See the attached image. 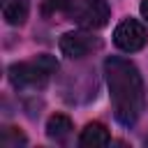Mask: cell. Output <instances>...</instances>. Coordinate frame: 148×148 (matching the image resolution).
Returning a JSON list of instances; mask_svg holds the SVG:
<instances>
[{
  "label": "cell",
  "instance_id": "7a4b0ae2",
  "mask_svg": "<svg viewBox=\"0 0 148 148\" xmlns=\"http://www.w3.org/2000/svg\"><path fill=\"white\" fill-rule=\"evenodd\" d=\"M56 69H58L56 58L42 53L32 60L9 65V81L14 88H42Z\"/></svg>",
  "mask_w": 148,
  "mask_h": 148
},
{
  "label": "cell",
  "instance_id": "8992f818",
  "mask_svg": "<svg viewBox=\"0 0 148 148\" xmlns=\"http://www.w3.org/2000/svg\"><path fill=\"white\" fill-rule=\"evenodd\" d=\"M79 143H81L83 148H104V146L111 143V134H109V130H106L102 123H88V125L81 130Z\"/></svg>",
  "mask_w": 148,
  "mask_h": 148
},
{
  "label": "cell",
  "instance_id": "3957f363",
  "mask_svg": "<svg viewBox=\"0 0 148 148\" xmlns=\"http://www.w3.org/2000/svg\"><path fill=\"white\" fill-rule=\"evenodd\" d=\"M69 21L86 30H99L111 18V7L106 0H72L67 9Z\"/></svg>",
  "mask_w": 148,
  "mask_h": 148
},
{
  "label": "cell",
  "instance_id": "ba28073f",
  "mask_svg": "<svg viewBox=\"0 0 148 148\" xmlns=\"http://www.w3.org/2000/svg\"><path fill=\"white\" fill-rule=\"evenodd\" d=\"M2 16L9 25H23L28 18V2L25 0H2Z\"/></svg>",
  "mask_w": 148,
  "mask_h": 148
},
{
  "label": "cell",
  "instance_id": "6da1fadb",
  "mask_svg": "<svg viewBox=\"0 0 148 148\" xmlns=\"http://www.w3.org/2000/svg\"><path fill=\"white\" fill-rule=\"evenodd\" d=\"M104 74L116 120L125 127L134 125L146 109V88L139 67L127 58L111 56L104 60Z\"/></svg>",
  "mask_w": 148,
  "mask_h": 148
},
{
  "label": "cell",
  "instance_id": "277c9868",
  "mask_svg": "<svg viewBox=\"0 0 148 148\" xmlns=\"http://www.w3.org/2000/svg\"><path fill=\"white\" fill-rule=\"evenodd\" d=\"M146 42H148V30L136 18H125L113 30V44L125 53H134V51L143 49Z\"/></svg>",
  "mask_w": 148,
  "mask_h": 148
},
{
  "label": "cell",
  "instance_id": "5b68a950",
  "mask_svg": "<svg viewBox=\"0 0 148 148\" xmlns=\"http://www.w3.org/2000/svg\"><path fill=\"white\" fill-rule=\"evenodd\" d=\"M99 39L92 32H65L60 37V51L67 58H86L88 53L99 49Z\"/></svg>",
  "mask_w": 148,
  "mask_h": 148
},
{
  "label": "cell",
  "instance_id": "30bf717a",
  "mask_svg": "<svg viewBox=\"0 0 148 148\" xmlns=\"http://www.w3.org/2000/svg\"><path fill=\"white\" fill-rule=\"evenodd\" d=\"M0 143H2V148H14V146H18V143H25V136H23L18 130L7 127V130H2V139H0Z\"/></svg>",
  "mask_w": 148,
  "mask_h": 148
},
{
  "label": "cell",
  "instance_id": "8fae6325",
  "mask_svg": "<svg viewBox=\"0 0 148 148\" xmlns=\"http://www.w3.org/2000/svg\"><path fill=\"white\" fill-rule=\"evenodd\" d=\"M139 12H141V16L148 21V0H141V5H139Z\"/></svg>",
  "mask_w": 148,
  "mask_h": 148
},
{
  "label": "cell",
  "instance_id": "9c48e42d",
  "mask_svg": "<svg viewBox=\"0 0 148 148\" xmlns=\"http://www.w3.org/2000/svg\"><path fill=\"white\" fill-rule=\"evenodd\" d=\"M72 0H44L42 5V14L44 16H53V14H67Z\"/></svg>",
  "mask_w": 148,
  "mask_h": 148
},
{
  "label": "cell",
  "instance_id": "52a82bcc",
  "mask_svg": "<svg viewBox=\"0 0 148 148\" xmlns=\"http://www.w3.org/2000/svg\"><path fill=\"white\" fill-rule=\"evenodd\" d=\"M72 130H74L72 120H69L67 116H62V113L51 116L49 123H46V136L53 139V141H65V139L72 134Z\"/></svg>",
  "mask_w": 148,
  "mask_h": 148
}]
</instances>
